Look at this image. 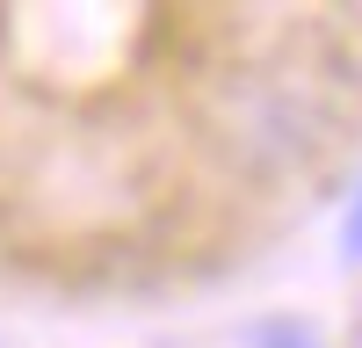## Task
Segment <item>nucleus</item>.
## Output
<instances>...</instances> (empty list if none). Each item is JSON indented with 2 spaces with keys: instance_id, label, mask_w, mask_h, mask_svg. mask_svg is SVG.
Returning a JSON list of instances; mask_svg holds the SVG:
<instances>
[{
  "instance_id": "1",
  "label": "nucleus",
  "mask_w": 362,
  "mask_h": 348,
  "mask_svg": "<svg viewBox=\"0 0 362 348\" xmlns=\"http://www.w3.org/2000/svg\"><path fill=\"white\" fill-rule=\"evenodd\" d=\"M348 254H362V196H355V211H348Z\"/></svg>"
}]
</instances>
